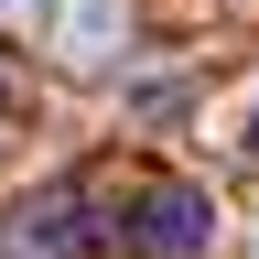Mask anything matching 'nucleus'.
<instances>
[{
	"mask_svg": "<svg viewBox=\"0 0 259 259\" xmlns=\"http://www.w3.org/2000/svg\"><path fill=\"white\" fill-rule=\"evenodd\" d=\"M130 248H141V259H194V248H216V194H205V184H151L141 216H130Z\"/></svg>",
	"mask_w": 259,
	"mask_h": 259,
	"instance_id": "obj_1",
	"label": "nucleus"
},
{
	"mask_svg": "<svg viewBox=\"0 0 259 259\" xmlns=\"http://www.w3.org/2000/svg\"><path fill=\"white\" fill-rule=\"evenodd\" d=\"M130 44V11H119V0H65V11H54V54L65 65H108Z\"/></svg>",
	"mask_w": 259,
	"mask_h": 259,
	"instance_id": "obj_2",
	"label": "nucleus"
},
{
	"mask_svg": "<svg viewBox=\"0 0 259 259\" xmlns=\"http://www.w3.org/2000/svg\"><path fill=\"white\" fill-rule=\"evenodd\" d=\"M0 108H11V87H0Z\"/></svg>",
	"mask_w": 259,
	"mask_h": 259,
	"instance_id": "obj_3",
	"label": "nucleus"
}]
</instances>
